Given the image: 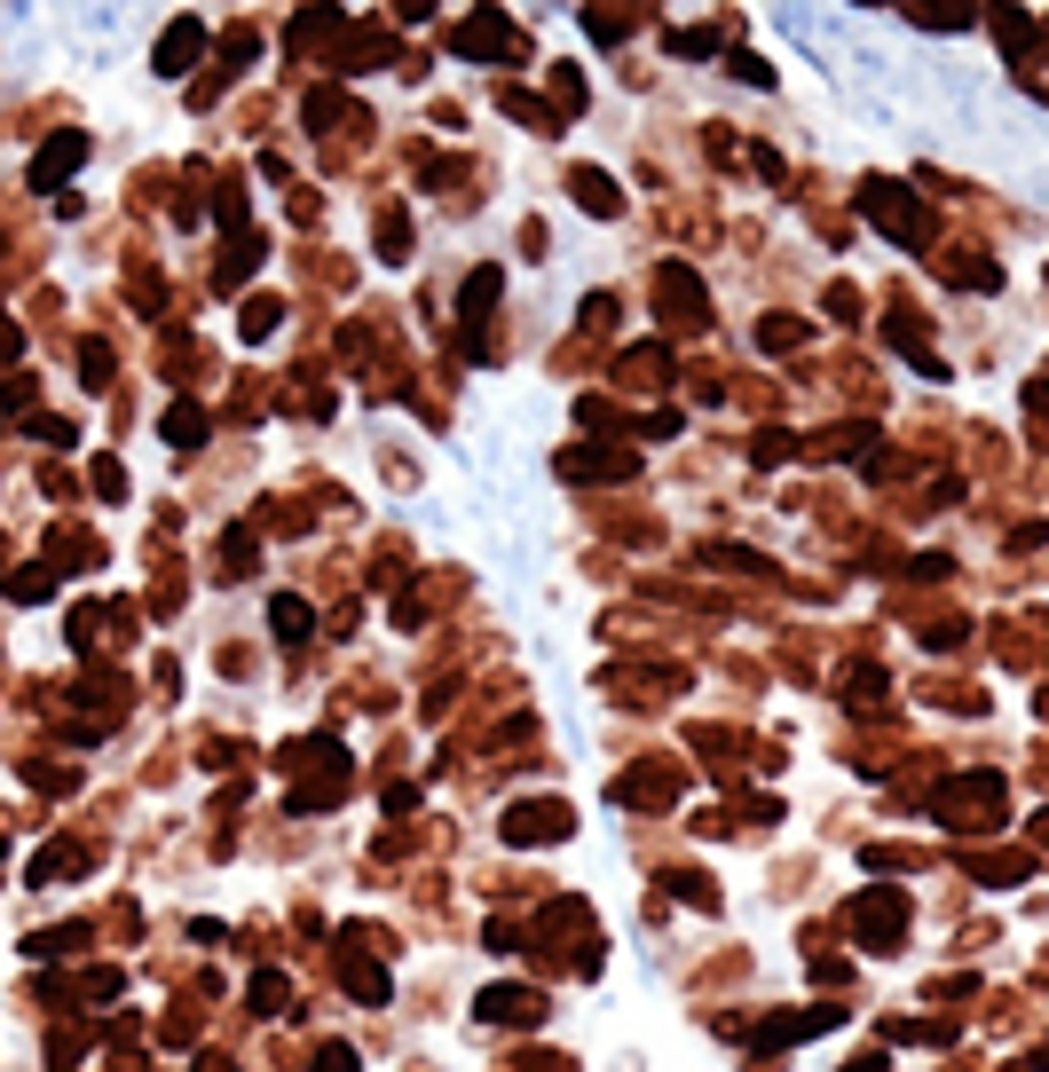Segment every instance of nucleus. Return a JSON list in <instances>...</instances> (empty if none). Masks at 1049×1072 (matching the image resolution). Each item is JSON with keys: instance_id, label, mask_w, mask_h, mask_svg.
I'll use <instances>...</instances> for the list:
<instances>
[{"instance_id": "obj_1", "label": "nucleus", "mask_w": 1049, "mask_h": 1072, "mask_svg": "<svg viewBox=\"0 0 1049 1072\" xmlns=\"http://www.w3.org/2000/svg\"><path fill=\"white\" fill-rule=\"evenodd\" d=\"M860 214L877 221L884 237H900V245H923V206H916L900 182H884V173H877V182H860Z\"/></svg>"}, {"instance_id": "obj_2", "label": "nucleus", "mask_w": 1049, "mask_h": 1072, "mask_svg": "<svg viewBox=\"0 0 1049 1072\" xmlns=\"http://www.w3.org/2000/svg\"><path fill=\"white\" fill-rule=\"evenodd\" d=\"M994 813H1002V781L994 773H971V781L939 788V821L947 828H994Z\"/></svg>"}, {"instance_id": "obj_3", "label": "nucleus", "mask_w": 1049, "mask_h": 1072, "mask_svg": "<svg viewBox=\"0 0 1049 1072\" xmlns=\"http://www.w3.org/2000/svg\"><path fill=\"white\" fill-rule=\"evenodd\" d=\"M451 48H458V56H505V63H521V32L505 24V9H474V17L451 32Z\"/></svg>"}, {"instance_id": "obj_4", "label": "nucleus", "mask_w": 1049, "mask_h": 1072, "mask_svg": "<svg viewBox=\"0 0 1049 1072\" xmlns=\"http://www.w3.org/2000/svg\"><path fill=\"white\" fill-rule=\"evenodd\" d=\"M852 931H860V946H892V931H900V891H868V900H852Z\"/></svg>"}, {"instance_id": "obj_5", "label": "nucleus", "mask_w": 1049, "mask_h": 1072, "mask_svg": "<svg viewBox=\"0 0 1049 1072\" xmlns=\"http://www.w3.org/2000/svg\"><path fill=\"white\" fill-rule=\"evenodd\" d=\"M198 48H206V24H198V17H174L166 40H158V71H166V79H182V71L198 63Z\"/></svg>"}, {"instance_id": "obj_6", "label": "nucleus", "mask_w": 1049, "mask_h": 1072, "mask_svg": "<svg viewBox=\"0 0 1049 1072\" xmlns=\"http://www.w3.org/2000/svg\"><path fill=\"white\" fill-rule=\"evenodd\" d=\"M79 158H87V135H79V127H63V135H56L40 158H32V190H56V182H63V173H71Z\"/></svg>"}, {"instance_id": "obj_7", "label": "nucleus", "mask_w": 1049, "mask_h": 1072, "mask_svg": "<svg viewBox=\"0 0 1049 1072\" xmlns=\"http://www.w3.org/2000/svg\"><path fill=\"white\" fill-rule=\"evenodd\" d=\"M908 17L931 24V32H963V24H979L987 9H979V0H908Z\"/></svg>"}, {"instance_id": "obj_8", "label": "nucleus", "mask_w": 1049, "mask_h": 1072, "mask_svg": "<svg viewBox=\"0 0 1049 1072\" xmlns=\"http://www.w3.org/2000/svg\"><path fill=\"white\" fill-rule=\"evenodd\" d=\"M568 190H576V206H584V214H624V190L607 182L600 166H576V173H568Z\"/></svg>"}, {"instance_id": "obj_9", "label": "nucleus", "mask_w": 1049, "mask_h": 1072, "mask_svg": "<svg viewBox=\"0 0 1049 1072\" xmlns=\"http://www.w3.org/2000/svg\"><path fill=\"white\" fill-rule=\"evenodd\" d=\"M655 300H663V316L679 308L686 324H703V285H694L686 268H663V277H655Z\"/></svg>"}, {"instance_id": "obj_10", "label": "nucleus", "mask_w": 1049, "mask_h": 1072, "mask_svg": "<svg viewBox=\"0 0 1049 1072\" xmlns=\"http://www.w3.org/2000/svg\"><path fill=\"white\" fill-rule=\"evenodd\" d=\"M568 828V813H561V804H521V813L505 821V836L513 844H537V836H561Z\"/></svg>"}, {"instance_id": "obj_11", "label": "nucleus", "mask_w": 1049, "mask_h": 1072, "mask_svg": "<svg viewBox=\"0 0 1049 1072\" xmlns=\"http://www.w3.org/2000/svg\"><path fill=\"white\" fill-rule=\"evenodd\" d=\"M482 1018H489V1025H530V1018H537V994L497 986V994H482Z\"/></svg>"}, {"instance_id": "obj_12", "label": "nucleus", "mask_w": 1049, "mask_h": 1072, "mask_svg": "<svg viewBox=\"0 0 1049 1072\" xmlns=\"http://www.w3.org/2000/svg\"><path fill=\"white\" fill-rule=\"evenodd\" d=\"M987 24H994V40L1010 48V63H1018V56L1033 48V32H1041V24H1033L1026 9H987Z\"/></svg>"}, {"instance_id": "obj_13", "label": "nucleus", "mask_w": 1049, "mask_h": 1072, "mask_svg": "<svg viewBox=\"0 0 1049 1072\" xmlns=\"http://www.w3.org/2000/svg\"><path fill=\"white\" fill-rule=\"evenodd\" d=\"M269 623H277V639H285V647H300L316 615H308V599H293V592H285V599H269Z\"/></svg>"}, {"instance_id": "obj_14", "label": "nucleus", "mask_w": 1049, "mask_h": 1072, "mask_svg": "<svg viewBox=\"0 0 1049 1072\" xmlns=\"http://www.w3.org/2000/svg\"><path fill=\"white\" fill-rule=\"evenodd\" d=\"M166 434H174V450H198V441H206V410H198V403H174V410H166Z\"/></svg>"}, {"instance_id": "obj_15", "label": "nucleus", "mask_w": 1049, "mask_h": 1072, "mask_svg": "<svg viewBox=\"0 0 1049 1072\" xmlns=\"http://www.w3.org/2000/svg\"><path fill=\"white\" fill-rule=\"evenodd\" d=\"M339 32V9H308V17H293V48H308V40H331Z\"/></svg>"}, {"instance_id": "obj_16", "label": "nucleus", "mask_w": 1049, "mask_h": 1072, "mask_svg": "<svg viewBox=\"0 0 1049 1072\" xmlns=\"http://www.w3.org/2000/svg\"><path fill=\"white\" fill-rule=\"evenodd\" d=\"M339 111H347V103H339V87H316V96H308V127H316V135H324Z\"/></svg>"}, {"instance_id": "obj_17", "label": "nucleus", "mask_w": 1049, "mask_h": 1072, "mask_svg": "<svg viewBox=\"0 0 1049 1072\" xmlns=\"http://www.w3.org/2000/svg\"><path fill=\"white\" fill-rule=\"evenodd\" d=\"M277 316H285L277 300H253V308H245V339H269V331H277Z\"/></svg>"}, {"instance_id": "obj_18", "label": "nucleus", "mask_w": 1049, "mask_h": 1072, "mask_svg": "<svg viewBox=\"0 0 1049 1072\" xmlns=\"http://www.w3.org/2000/svg\"><path fill=\"white\" fill-rule=\"evenodd\" d=\"M553 96H561V111H584V79L568 63H553Z\"/></svg>"}, {"instance_id": "obj_19", "label": "nucleus", "mask_w": 1049, "mask_h": 1072, "mask_svg": "<svg viewBox=\"0 0 1049 1072\" xmlns=\"http://www.w3.org/2000/svg\"><path fill=\"white\" fill-rule=\"evenodd\" d=\"M403 237H410V229H403V214H387V221H379V252H387V260H403Z\"/></svg>"}, {"instance_id": "obj_20", "label": "nucleus", "mask_w": 1049, "mask_h": 1072, "mask_svg": "<svg viewBox=\"0 0 1049 1072\" xmlns=\"http://www.w3.org/2000/svg\"><path fill=\"white\" fill-rule=\"evenodd\" d=\"M790 458V434H758V466H781Z\"/></svg>"}, {"instance_id": "obj_21", "label": "nucleus", "mask_w": 1049, "mask_h": 1072, "mask_svg": "<svg viewBox=\"0 0 1049 1072\" xmlns=\"http://www.w3.org/2000/svg\"><path fill=\"white\" fill-rule=\"evenodd\" d=\"M316 1072H356V1049H339V1041H331V1049L316 1056Z\"/></svg>"}, {"instance_id": "obj_22", "label": "nucleus", "mask_w": 1049, "mask_h": 1072, "mask_svg": "<svg viewBox=\"0 0 1049 1072\" xmlns=\"http://www.w3.org/2000/svg\"><path fill=\"white\" fill-rule=\"evenodd\" d=\"M726 63H734V71H742V79H750V87H773V71H765V63H758V56H726Z\"/></svg>"}, {"instance_id": "obj_23", "label": "nucleus", "mask_w": 1049, "mask_h": 1072, "mask_svg": "<svg viewBox=\"0 0 1049 1072\" xmlns=\"http://www.w3.org/2000/svg\"><path fill=\"white\" fill-rule=\"evenodd\" d=\"M426 9H434V0H395V17H403V24H410V17H426Z\"/></svg>"}]
</instances>
